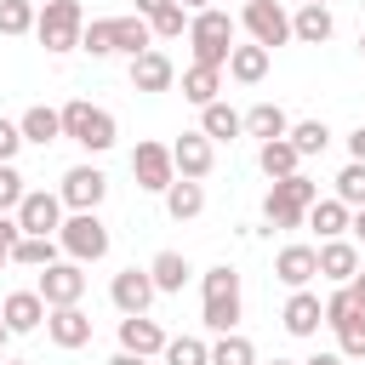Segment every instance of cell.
Returning a JSON list of instances; mask_svg holds the SVG:
<instances>
[{"label": "cell", "mask_w": 365, "mask_h": 365, "mask_svg": "<svg viewBox=\"0 0 365 365\" xmlns=\"http://www.w3.org/2000/svg\"><path fill=\"white\" fill-rule=\"evenodd\" d=\"M257 165H262L268 182H279V177H297L302 171V154L291 148V137H274V143H257Z\"/></svg>", "instance_id": "603a6c76"}, {"label": "cell", "mask_w": 365, "mask_h": 365, "mask_svg": "<svg viewBox=\"0 0 365 365\" xmlns=\"http://www.w3.org/2000/svg\"><path fill=\"white\" fill-rule=\"evenodd\" d=\"M46 336L63 348V354H74V348H86L91 342V314L74 302V308H51L46 314Z\"/></svg>", "instance_id": "2e32d148"}, {"label": "cell", "mask_w": 365, "mask_h": 365, "mask_svg": "<svg viewBox=\"0 0 365 365\" xmlns=\"http://www.w3.org/2000/svg\"><path fill=\"white\" fill-rule=\"evenodd\" d=\"M108 297H114V308H120V319H125V314H148V302H154L160 291H154V274H148V268H120L114 285H108Z\"/></svg>", "instance_id": "4fadbf2b"}, {"label": "cell", "mask_w": 365, "mask_h": 365, "mask_svg": "<svg viewBox=\"0 0 365 365\" xmlns=\"http://www.w3.org/2000/svg\"><path fill=\"white\" fill-rule=\"evenodd\" d=\"M108 365H148V359H137V354H114Z\"/></svg>", "instance_id": "f907efd6"}, {"label": "cell", "mask_w": 365, "mask_h": 365, "mask_svg": "<svg viewBox=\"0 0 365 365\" xmlns=\"http://www.w3.org/2000/svg\"><path fill=\"white\" fill-rule=\"evenodd\" d=\"M23 143H34V148H46V143H57L63 137V108H46V103H34V108H23Z\"/></svg>", "instance_id": "cb8c5ba5"}, {"label": "cell", "mask_w": 365, "mask_h": 365, "mask_svg": "<svg viewBox=\"0 0 365 365\" xmlns=\"http://www.w3.org/2000/svg\"><path fill=\"white\" fill-rule=\"evenodd\" d=\"M34 291L46 297V308H74L86 297V268L80 262H51V268H40Z\"/></svg>", "instance_id": "8fae6325"}, {"label": "cell", "mask_w": 365, "mask_h": 365, "mask_svg": "<svg viewBox=\"0 0 365 365\" xmlns=\"http://www.w3.org/2000/svg\"><path fill=\"white\" fill-rule=\"evenodd\" d=\"M268 46H257V40H245V46H234V57H228V74L240 80V86H257V80H268Z\"/></svg>", "instance_id": "484cf974"}, {"label": "cell", "mask_w": 365, "mask_h": 365, "mask_svg": "<svg viewBox=\"0 0 365 365\" xmlns=\"http://www.w3.org/2000/svg\"><path fill=\"white\" fill-rule=\"evenodd\" d=\"M171 160H177V177L205 182V177H211V165H217V143H211L205 131H182V137L171 143Z\"/></svg>", "instance_id": "7c38bea8"}, {"label": "cell", "mask_w": 365, "mask_h": 365, "mask_svg": "<svg viewBox=\"0 0 365 365\" xmlns=\"http://www.w3.org/2000/svg\"><path fill=\"white\" fill-rule=\"evenodd\" d=\"M200 131H205L211 143H234V137L245 131V114H234V108H228V103L217 97L211 108H200Z\"/></svg>", "instance_id": "f546056e"}, {"label": "cell", "mask_w": 365, "mask_h": 365, "mask_svg": "<svg viewBox=\"0 0 365 365\" xmlns=\"http://www.w3.org/2000/svg\"><path fill=\"white\" fill-rule=\"evenodd\" d=\"M348 234H354V240H359V245H365V205H359V211H354V222H348Z\"/></svg>", "instance_id": "c3c4849f"}, {"label": "cell", "mask_w": 365, "mask_h": 365, "mask_svg": "<svg viewBox=\"0 0 365 365\" xmlns=\"http://www.w3.org/2000/svg\"><path fill=\"white\" fill-rule=\"evenodd\" d=\"M143 51H154V29H148V17H137V11L114 17V57H143Z\"/></svg>", "instance_id": "7402d4cb"}, {"label": "cell", "mask_w": 365, "mask_h": 365, "mask_svg": "<svg viewBox=\"0 0 365 365\" xmlns=\"http://www.w3.org/2000/svg\"><path fill=\"white\" fill-rule=\"evenodd\" d=\"M348 285H354V291H359V302H365V268H359V274H354Z\"/></svg>", "instance_id": "816d5d0a"}, {"label": "cell", "mask_w": 365, "mask_h": 365, "mask_svg": "<svg viewBox=\"0 0 365 365\" xmlns=\"http://www.w3.org/2000/svg\"><path fill=\"white\" fill-rule=\"evenodd\" d=\"M40 23L34 0H0V34H29Z\"/></svg>", "instance_id": "d590c367"}, {"label": "cell", "mask_w": 365, "mask_h": 365, "mask_svg": "<svg viewBox=\"0 0 365 365\" xmlns=\"http://www.w3.org/2000/svg\"><path fill=\"white\" fill-rule=\"evenodd\" d=\"M302 365H342V354H336V348H319V354H308Z\"/></svg>", "instance_id": "7dc6e473"}, {"label": "cell", "mask_w": 365, "mask_h": 365, "mask_svg": "<svg viewBox=\"0 0 365 365\" xmlns=\"http://www.w3.org/2000/svg\"><path fill=\"white\" fill-rule=\"evenodd\" d=\"M131 177H137V188H148V194H165V188L177 182L171 143H137V148H131Z\"/></svg>", "instance_id": "52a82bcc"}, {"label": "cell", "mask_w": 365, "mask_h": 365, "mask_svg": "<svg viewBox=\"0 0 365 365\" xmlns=\"http://www.w3.org/2000/svg\"><path fill=\"white\" fill-rule=\"evenodd\" d=\"M6 342H11V325H6V319H0V354H6Z\"/></svg>", "instance_id": "f5cc1de1"}, {"label": "cell", "mask_w": 365, "mask_h": 365, "mask_svg": "<svg viewBox=\"0 0 365 365\" xmlns=\"http://www.w3.org/2000/svg\"><path fill=\"white\" fill-rule=\"evenodd\" d=\"M336 200H342L348 211L365 205V165H359V160H348V165L336 171Z\"/></svg>", "instance_id": "74e56055"}, {"label": "cell", "mask_w": 365, "mask_h": 365, "mask_svg": "<svg viewBox=\"0 0 365 365\" xmlns=\"http://www.w3.org/2000/svg\"><path fill=\"white\" fill-rule=\"evenodd\" d=\"M240 314H245V297H240V274H234L228 262L205 268V285H200V319H205V331L228 336V331L240 325Z\"/></svg>", "instance_id": "7a4b0ae2"}, {"label": "cell", "mask_w": 365, "mask_h": 365, "mask_svg": "<svg viewBox=\"0 0 365 365\" xmlns=\"http://www.w3.org/2000/svg\"><path fill=\"white\" fill-rule=\"evenodd\" d=\"M34 34H40V46H46L51 57L80 51V34H86V11H80V0H46Z\"/></svg>", "instance_id": "8992f818"}, {"label": "cell", "mask_w": 365, "mask_h": 365, "mask_svg": "<svg viewBox=\"0 0 365 365\" xmlns=\"http://www.w3.org/2000/svg\"><path fill=\"white\" fill-rule=\"evenodd\" d=\"M359 57H365V34H359Z\"/></svg>", "instance_id": "9f6ffc18"}, {"label": "cell", "mask_w": 365, "mask_h": 365, "mask_svg": "<svg viewBox=\"0 0 365 365\" xmlns=\"http://www.w3.org/2000/svg\"><path fill=\"white\" fill-rule=\"evenodd\" d=\"M6 365H29V359H6Z\"/></svg>", "instance_id": "6f0895ef"}, {"label": "cell", "mask_w": 365, "mask_h": 365, "mask_svg": "<svg viewBox=\"0 0 365 365\" xmlns=\"http://www.w3.org/2000/svg\"><path fill=\"white\" fill-rule=\"evenodd\" d=\"M23 171L17 165H0V217H17V205H23Z\"/></svg>", "instance_id": "ab89813d"}, {"label": "cell", "mask_w": 365, "mask_h": 365, "mask_svg": "<svg viewBox=\"0 0 365 365\" xmlns=\"http://www.w3.org/2000/svg\"><path fill=\"white\" fill-rule=\"evenodd\" d=\"M348 222H354V211H348L336 194H331V200H319V205L308 211V228H314L319 240H342V234H348Z\"/></svg>", "instance_id": "4dcf8cb0"}, {"label": "cell", "mask_w": 365, "mask_h": 365, "mask_svg": "<svg viewBox=\"0 0 365 365\" xmlns=\"http://www.w3.org/2000/svg\"><path fill=\"white\" fill-rule=\"evenodd\" d=\"M57 251H63L57 240H46V234H23V240H17V251H11V262H17V268H51V262H57Z\"/></svg>", "instance_id": "1f68e13d"}, {"label": "cell", "mask_w": 365, "mask_h": 365, "mask_svg": "<svg viewBox=\"0 0 365 365\" xmlns=\"http://www.w3.org/2000/svg\"><path fill=\"white\" fill-rule=\"evenodd\" d=\"M177 6H182L188 17H194V11H211V0H177Z\"/></svg>", "instance_id": "681fc988"}, {"label": "cell", "mask_w": 365, "mask_h": 365, "mask_svg": "<svg viewBox=\"0 0 365 365\" xmlns=\"http://www.w3.org/2000/svg\"><path fill=\"white\" fill-rule=\"evenodd\" d=\"M354 274H359V245H354V240H325V245H319V279L348 285Z\"/></svg>", "instance_id": "ffe728a7"}, {"label": "cell", "mask_w": 365, "mask_h": 365, "mask_svg": "<svg viewBox=\"0 0 365 365\" xmlns=\"http://www.w3.org/2000/svg\"><path fill=\"white\" fill-rule=\"evenodd\" d=\"M171 80H177V68H171V57L154 46V51H143V57H131V86L137 91H171Z\"/></svg>", "instance_id": "d6986e66"}, {"label": "cell", "mask_w": 365, "mask_h": 365, "mask_svg": "<svg viewBox=\"0 0 365 365\" xmlns=\"http://www.w3.org/2000/svg\"><path fill=\"white\" fill-rule=\"evenodd\" d=\"M200 211H205V182L177 177V182L165 188V217H171V222H194Z\"/></svg>", "instance_id": "d4e9b609"}, {"label": "cell", "mask_w": 365, "mask_h": 365, "mask_svg": "<svg viewBox=\"0 0 365 365\" xmlns=\"http://www.w3.org/2000/svg\"><path fill=\"white\" fill-rule=\"evenodd\" d=\"M245 137H257V143H274V137H291V114H285L279 103H257V108L245 114Z\"/></svg>", "instance_id": "83f0119b"}, {"label": "cell", "mask_w": 365, "mask_h": 365, "mask_svg": "<svg viewBox=\"0 0 365 365\" xmlns=\"http://www.w3.org/2000/svg\"><path fill=\"white\" fill-rule=\"evenodd\" d=\"M319 274V245H279L274 257V279L291 291H308V279Z\"/></svg>", "instance_id": "9a60e30c"}, {"label": "cell", "mask_w": 365, "mask_h": 365, "mask_svg": "<svg viewBox=\"0 0 365 365\" xmlns=\"http://www.w3.org/2000/svg\"><path fill=\"white\" fill-rule=\"evenodd\" d=\"M17 148H23V125L0 114V165H11V160H17Z\"/></svg>", "instance_id": "7bdbcfd3"}, {"label": "cell", "mask_w": 365, "mask_h": 365, "mask_svg": "<svg viewBox=\"0 0 365 365\" xmlns=\"http://www.w3.org/2000/svg\"><path fill=\"white\" fill-rule=\"evenodd\" d=\"M46 314H51V308H46V297H40V291H11V297L0 302V319L11 325V336L40 331V325H46Z\"/></svg>", "instance_id": "e0dca14e"}, {"label": "cell", "mask_w": 365, "mask_h": 365, "mask_svg": "<svg viewBox=\"0 0 365 365\" xmlns=\"http://www.w3.org/2000/svg\"><path fill=\"white\" fill-rule=\"evenodd\" d=\"M57 245L68 251V262H103L108 257V245H114V234H108V222L97 217V211H68L63 217V228H57Z\"/></svg>", "instance_id": "5b68a950"}, {"label": "cell", "mask_w": 365, "mask_h": 365, "mask_svg": "<svg viewBox=\"0 0 365 365\" xmlns=\"http://www.w3.org/2000/svg\"><path fill=\"white\" fill-rule=\"evenodd\" d=\"M336 354H342V359H365V314L336 331Z\"/></svg>", "instance_id": "60d3db41"}, {"label": "cell", "mask_w": 365, "mask_h": 365, "mask_svg": "<svg viewBox=\"0 0 365 365\" xmlns=\"http://www.w3.org/2000/svg\"><path fill=\"white\" fill-rule=\"evenodd\" d=\"M279 325H285L291 336H314V331L325 325V302H319L314 291H291L285 308H279Z\"/></svg>", "instance_id": "ac0fdd59"}, {"label": "cell", "mask_w": 365, "mask_h": 365, "mask_svg": "<svg viewBox=\"0 0 365 365\" xmlns=\"http://www.w3.org/2000/svg\"><path fill=\"white\" fill-rule=\"evenodd\" d=\"M359 314H365V302H359V291H354V285H336V291L325 297V325H331V331H342V325H348V319H359Z\"/></svg>", "instance_id": "d6a6232c"}, {"label": "cell", "mask_w": 365, "mask_h": 365, "mask_svg": "<svg viewBox=\"0 0 365 365\" xmlns=\"http://www.w3.org/2000/svg\"><path fill=\"white\" fill-rule=\"evenodd\" d=\"M165 331H160V319H148V314H125L120 319V354H137V359H154V354H165Z\"/></svg>", "instance_id": "5bb4252c"}, {"label": "cell", "mask_w": 365, "mask_h": 365, "mask_svg": "<svg viewBox=\"0 0 365 365\" xmlns=\"http://www.w3.org/2000/svg\"><path fill=\"white\" fill-rule=\"evenodd\" d=\"M314 205H319V182L297 171V177L268 182V194H262V222H268V234H274V228H302Z\"/></svg>", "instance_id": "6da1fadb"}, {"label": "cell", "mask_w": 365, "mask_h": 365, "mask_svg": "<svg viewBox=\"0 0 365 365\" xmlns=\"http://www.w3.org/2000/svg\"><path fill=\"white\" fill-rule=\"evenodd\" d=\"M148 274H154V291H160V297H177V291L188 285V274H194V268H188V257H182V251H160V257L148 262Z\"/></svg>", "instance_id": "f1b7e54d"}, {"label": "cell", "mask_w": 365, "mask_h": 365, "mask_svg": "<svg viewBox=\"0 0 365 365\" xmlns=\"http://www.w3.org/2000/svg\"><path fill=\"white\" fill-rule=\"evenodd\" d=\"M165 6H177V0H137V17H148V23H154Z\"/></svg>", "instance_id": "bcb514c9"}, {"label": "cell", "mask_w": 365, "mask_h": 365, "mask_svg": "<svg viewBox=\"0 0 365 365\" xmlns=\"http://www.w3.org/2000/svg\"><path fill=\"white\" fill-rule=\"evenodd\" d=\"M63 137H68V143H80L86 154H108V148L120 143V125H114V114H108V108H97V103H86V97H74V103H63Z\"/></svg>", "instance_id": "3957f363"}, {"label": "cell", "mask_w": 365, "mask_h": 365, "mask_svg": "<svg viewBox=\"0 0 365 365\" xmlns=\"http://www.w3.org/2000/svg\"><path fill=\"white\" fill-rule=\"evenodd\" d=\"M188 46H194V63L228 68V57H234V17H228L222 6L194 11V17H188Z\"/></svg>", "instance_id": "277c9868"}, {"label": "cell", "mask_w": 365, "mask_h": 365, "mask_svg": "<svg viewBox=\"0 0 365 365\" xmlns=\"http://www.w3.org/2000/svg\"><path fill=\"white\" fill-rule=\"evenodd\" d=\"M17 240H23V228H17V217H0V268L11 262V251H17Z\"/></svg>", "instance_id": "ee69618b"}, {"label": "cell", "mask_w": 365, "mask_h": 365, "mask_svg": "<svg viewBox=\"0 0 365 365\" xmlns=\"http://www.w3.org/2000/svg\"><path fill=\"white\" fill-rule=\"evenodd\" d=\"M217 91H222V68H205V63H188V68H182V97H188L194 108H211Z\"/></svg>", "instance_id": "4316f807"}, {"label": "cell", "mask_w": 365, "mask_h": 365, "mask_svg": "<svg viewBox=\"0 0 365 365\" xmlns=\"http://www.w3.org/2000/svg\"><path fill=\"white\" fill-rule=\"evenodd\" d=\"M331 34H336L331 6H297V11H291V40H302V46H325Z\"/></svg>", "instance_id": "44dd1931"}, {"label": "cell", "mask_w": 365, "mask_h": 365, "mask_svg": "<svg viewBox=\"0 0 365 365\" xmlns=\"http://www.w3.org/2000/svg\"><path fill=\"white\" fill-rule=\"evenodd\" d=\"M63 211H68L63 194H51V188H29L23 205H17V228H23V234H46V240H57Z\"/></svg>", "instance_id": "ba28073f"}, {"label": "cell", "mask_w": 365, "mask_h": 365, "mask_svg": "<svg viewBox=\"0 0 365 365\" xmlns=\"http://www.w3.org/2000/svg\"><path fill=\"white\" fill-rule=\"evenodd\" d=\"M297 6H331V0H297Z\"/></svg>", "instance_id": "11a10c76"}, {"label": "cell", "mask_w": 365, "mask_h": 365, "mask_svg": "<svg viewBox=\"0 0 365 365\" xmlns=\"http://www.w3.org/2000/svg\"><path fill=\"white\" fill-rule=\"evenodd\" d=\"M359 11H365V0H359Z\"/></svg>", "instance_id": "680465c9"}, {"label": "cell", "mask_w": 365, "mask_h": 365, "mask_svg": "<svg viewBox=\"0 0 365 365\" xmlns=\"http://www.w3.org/2000/svg\"><path fill=\"white\" fill-rule=\"evenodd\" d=\"M291 148H297L302 160H308V154H325V148H331V125H325V120H297V125H291Z\"/></svg>", "instance_id": "e575fe53"}, {"label": "cell", "mask_w": 365, "mask_h": 365, "mask_svg": "<svg viewBox=\"0 0 365 365\" xmlns=\"http://www.w3.org/2000/svg\"><path fill=\"white\" fill-rule=\"evenodd\" d=\"M348 160H359V165H365V125H354V131H348Z\"/></svg>", "instance_id": "f6af8a7d"}, {"label": "cell", "mask_w": 365, "mask_h": 365, "mask_svg": "<svg viewBox=\"0 0 365 365\" xmlns=\"http://www.w3.org/2000/svg\"><path fill=\"white\" fill-rule=\"evenodd\" d=\"M245 6H251V0H245Z\"/></svg>", "instance_id": "91938a15"}, {"label": "cell", "mask_w": 365, "mask_h": 365, "mask_svg": "<svg viewBox=\"0 0 365 365\" xmlns=\"http://www.w3.org/2000/svg\"><path fill=\"white\" fill-rule=\"evenodd\" d=\"M211 365H262V359H257L251 336L228 331V336H217V342H211Z\"/></svg>", "instance_id": "836d02e7"}, {"label": "cell", "mask_w": 365, "mask_h": 365, "mask_svg": "<svg viewBox=\"0 0 365 365\" xmlns=\"http://www.w3.org/2000/svg\"><path fill=\"white\" fill-rule=\"evenodd\" d=\"M262 365H302V359H262Z\"/></svg>", "instance_id": "db71d44e"}, {"label": "cell", "mask_w": 365, "mask_h": 365, "mask_svg": "<svg viewBox=\"0 0 365 365\" xmlns=\"http://www.w3.org/2000/svg\"><path fill=\"white\" fill-rule=\"evenodd\" d=\"M57 194H63L68 211H97V205L108 200V177H103L97 165H68L63 182H57Z\"/></svg>", "instance_id": "30bf717a"}, {"label": "cell", "mask_w": 365, "mask_h": 365, "mask_svg": "<svg viewBox=\"0 0 365 365\" xmlns=\"http://www.w3.org/2000/svg\"><path fill=\"white\" fill-rule=\"evenodd\" d=\"M240 23H245V34L257 40V46H285L291 40V11L279 6V0H251L245 11H240Z\"/></svg>", "instance_id": "9c48e42d"}, {"label": "cell", "mask_w": 365, "mask_h": 365, "mask_svg": "<svg viewBox=\"0 0 365 365\" xmlns=\"http://www.w3.org/2000/svg\"><path fill=\"white\" fill-rule=\"evenodd\" d=\"M165 365H211V342H200V336H171V342H165Z\"/></svg>", "instance_id": "8d00e7d4"}, {"label": "cell", "mask_w": 365, "mask_h": 365, "mask_svg": "<svg viewBox=\"0 0 365 365\" xmlns=\"http://www.w3.org/2000/svg\"><path fill=\"white\" fill-rule=\"evenodd\" d=\"M80 51H91V57H114V17H97V23H86V34H80Z\"/></svg>", "instance_id": "f35d334b"}, {"label": "cell", "mask_w": 365, "mask_h": 365, "mask_svg": "<svg viewBox=\"0 0 365 365\" xmlns=\"http://www.w3.org/2000/svg\"><path fill=\"white\" fill-rule=\"evenodd\" d=\"M148 29H154V40H177V34H188V11H182V6H165Z\"/></svg>", "instance_id": "b9f144b4"}]
</instances>
